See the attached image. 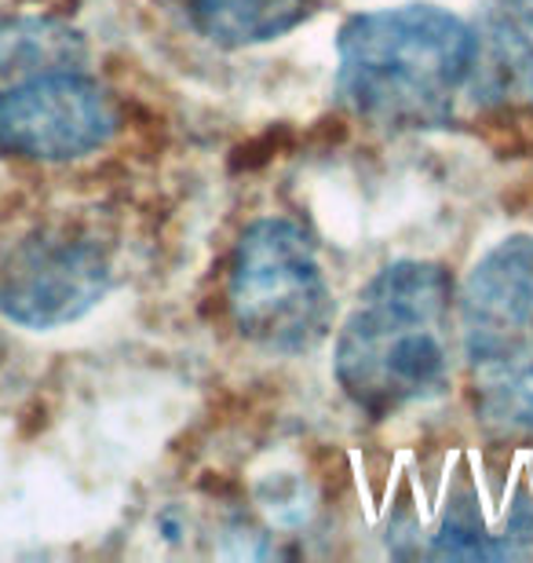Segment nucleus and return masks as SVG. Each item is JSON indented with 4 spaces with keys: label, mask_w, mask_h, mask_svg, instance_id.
<instances>
[{
    "label": "nucleus",
    "mask_w": 533,
    "mask_h": 563,
    "mask_svg": "<svg viewBox=\"0 0 533 563\" xmlns=\"http://www.w3.org/2000/svg\"><path fill=\"white\" fill-rule=\"evenodd\" d=\"M453 369V278L442 264L399 261L358 292L336 336L333 374L373 418L438 396Z\"/></svg>",
    "instance_id": "nucleus-1"
},
{
    "label": "nucleus",
    "mask_w": 533,
    "mask_h": 563,
    "mask_svg": "<svg viewBox=\"0 0 533 563\" xmlns=\"http://www.w3.org/2000/svg\"><path fill=\"white\" fill-rule=\"evenodd\" d=\"M336 92L380 129L446 125L475 70V22L435 4L355 15L336 41Z\"/></svg>",
    "instance_id": "nucleus-2"
},
{
    "label": "nucleus",
    "mask_w": 533,
    "mask_h": 563,
    "mask_svg": "<svg viewBox=\"0 0 533 563\" xmlns=\"http://www.w3.org/2000/svg\"><path fill=\"white\" fill-rule=\"evenodd\" d=\"M460 347L482 421L533 435V239L512 234L471 267L457 300Z\"/></svg>",
    "instance_id": "nucleus-3"
},
{
    "label": "nucleus",
    "mask_w": 533,
    "mask_h": 563,
    "mask_svg": "<svg viewBox=\"0 0 533 563\" xmlns=\"http://www.w3.org/2000/svg\"><path fill=\"white\" fill-rule=\"evenodd\" d=\"M226 303L237 333L275 355L314 352L336 311L319 250L292 220L245 228L231 261Z\"/></svg>",
    "instance_id": "nucleus-4"
},
{
    "label": "nucleus",
    "mask_w": 533,
    "mask_h": 563,
    "mask_svg": "<svg viewBox=\"0 0 533 563\" xmlns=\"http://www.w3.org/2000/svg\"><path fill=\"white\" fill-rule=\"evenodd\" d=\"M110 282L107 242L77 223H52L0 261V314L30 330H55L92 311Z\"/></svg>",
    "instance_id": "nucleus-5"
},
{
    "label": "nucleus",
    "mask_w": 533,
    "mask_h": 563,
    "mask_svg": "<svg viewBox=\"0 0 533 563\" xmlns=\"http://www.w3.org/2000/svg\"><path fill=\"white\" fill-rule=\"evenodd\" d=\"M118 132L110 92L81 70H48L0 88V151L26 162H77Z\"/></svg>",
    "instance_id": "nucleus-6"
},
{
    "label": "nucleus",
    "mask_w": 533,
    "mask_h": 563,
    "mask_svg": "<svg viewBox=\"0 0 533 563\" xmlns=\"http://www.w3.org/2000/svg\"><path fill=\"white\" fill-rule=\"evenodd\" d=\"M475 103H533V44L515 26V15H493L482 26L475 22Z\"/></svg>",
    "instance_id": "nucleus-7"
},
{
    "label": "nucleus",
    "mask_w": 533,
    "mask_h": 563,
    "mask_svg": "<svg viewBox=\"0 0 533 563\" xmlns=\"http://www.w3.org/2000/svg\"><path fill=\"white\" fill-rule=\"evenodd\" d=\"M81 33L55 19H4L0 22V88L48 70H81Z\"/></svg>",
    "instance_id": "nucleus-8"
},
{
    "label": "nucleus",
    "mask_w": 533,
    "mask_h": 563,
    "mask_svg": "<svg viewBox=\"0 0 533 563\" xmlns=\"http://www.w3.org/2000/svg\"><path fill=\"white\" fill-rule=\"evenodd\" d=\"M311 11V0H195L198 30L223 48L275 41L297 30Z\"/></svg>",
    "instance_id": "nucleus-9"
},
{
    "label": "nucleus",
    "mask_w": 533,
    "mask_h": 563,
    "mask_svg": "<svg viewBox=\"0 0 533 563\" xmlns=\"http://www.w3.org/2000/svg\"><path fill=\"white\" fill-rule=\"evenodd\" d=\"M533 523L490 527L479 505H449L438 531L431 534V556L442 560H519L530 556Z\"/></svg>",
    "instance_id": "nucleus-10"
},
{
    "label": "nucleus",
    "mask_w": 533,
    "mask_h": 563,
    "mask_svg": "<svg viewBox=\"0 0 533 563\" xmlns=\"http://www.w3.org/2000/svg\"><path fill=\"white\" fill-rule=\"evenodd\" d=\"M504 8L512 11V15L519 22H526V26H533V0H504Z\"/></svg>",
    "instance_id": "nucleus-11"
}]
</instances>
